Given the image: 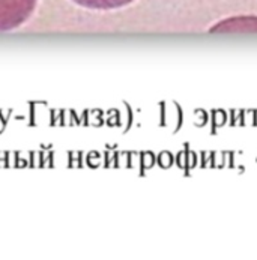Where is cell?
I'll return each mask as SVG.
<instances>
[{
	"label": "cell",
	"mask_w": 257,
	"mask_h": 260,
	"mask_svg": "<svg viewBox=\"0 0 257 260\" xmlns=\"http://www.w3.org/2000/svg\"><path fill=\"white\" fill-rule=\"evenodd\" d=\"M38 0H0V32L24 24L34 14Z\"/></svg>",
	"instance_id": "1"
},
{
	"label": "cell",
	"mask_w": 257,
	"mask_h": 260,
	"mask_svg": "<svg viewBox=\"0 0 257 260\" xmlns=\"http://www.w3.org/2000/svg\"><path fill=\"white\" fill-rule=\"evenodd\" d=\"M211 32H257V17H236L221 21Z\"/></svg>",
	"instance_id": "2"
},
{
	"label": "cell",
	"mask_w": 257,
	"mask_h": 260,
	"mask_svg": "<svg viewBox=\"0 0 257 260\" xmlns=\"http://www.w3.org/2000/svg\"><path fill=\"white\" fill-rule=\"evenodd\" d=\"M77 5L89 8V9H117V8H123L130 3H133L134 0H74Z\"/></svg>",
	"instance_id": "3"
}]
</instances>
